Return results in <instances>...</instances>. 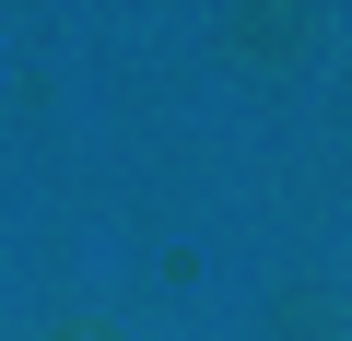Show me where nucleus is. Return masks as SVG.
Listing matches in <instances>:
<instances>
[]
</instances>
